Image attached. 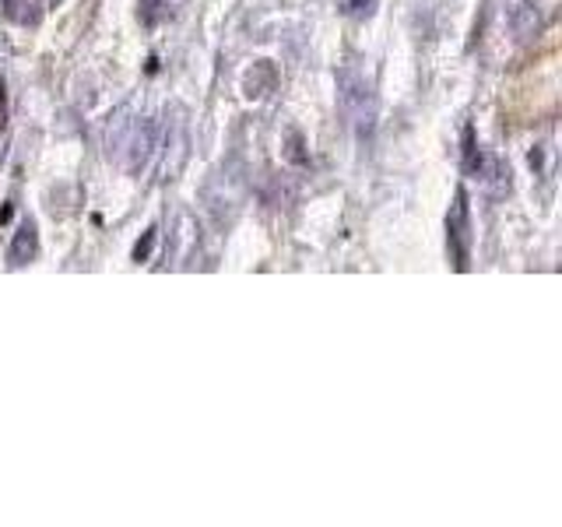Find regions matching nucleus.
<instances>
[{
  "label": "nucleus",
  "instance_id": "6",
  "mask_svg": "<svg viewBox=\"0 0 562 527\" xmlns=\"http://www.w3.org/2000/svg\"><path fill=\"white\" fill-rule=\"evenodd\" d=\"M151 250H155V228H148V233L137 239V246H134V260H148Z\"/></svg>",
  "mask_w": 562,
  "mask_h": 527
},
{
  "label": "nucleus",
  "instance_id": "1",
  "mask_svg": "<svg viewBox=\"0 0 562 527\" xmlns=\"http://www.w3.org/2000/svg\"><path fill=\"white\" fill-rule=\"evenodd\" d=\"M447 243H450V257L457 264V271H468L471 260V208H468V193L457 190L450 215H447Z\"/></svg>",
  "mask_w": 562,
  "mask_h": 527
},
{
  "label": "nucleus",
  "instance_id": "3",
  "mask_svg": "<svg viewBox=\"0 0 562 527\" xmlns=\"http://www.w3.org/2000/svg\"><path fill=\"white\" fill-rule=\"evenodd\" d=\"M0 4L14 25H40L43 18V0H0Z\"/></svg>",
  "mask_w": 562,
  "mask_h": 527
},
{
  "label": "nucleus",
  "instance_id": "8",
  "mask_svg": "<svg viewBox=\"0 0 562 527\" xmlns=\"http://www.w3.org/2000/svg\"><path fill=\"white\" fill-rule=\"evenodd\" d=\"M8 120V92H4V81H0V127H4Z\"/></svg>",
  "mask_w": 562,
  "mask_h": 527
},
{
  "label": "nucleus",
  "instance_id": "5",
  "mask_svg": "<svg viewBox=\"0 0 562 527\" xmlns=\"http://www.w3.org/2000/svg\"><path fill=\"white\" fill-rule=\"evenodd\" d=\"M464 169L471 172V176H485V166H488V158H485V152L474 145V131H468L464 134Z\"/></svg>",
  "mask_w": 562,
  "mask_h": 527
},
{
  "label": "nucleus",
  "instance_id": "2",
  "mask_svg": "<svg viewBox=\"0 0 562 527\" xmlns=\"http://www.w3.org/2000/svg\"><path fill=\"white\" fill-rule=\"evenodd\" d=\"M35 254H40V233H35V222H25L11 239L8 260H11V268H25Z\"/></svg>",
  "mask_w": 562,
  "mask_h": 527
},
{
  "label": "nucleus",
  "instance_id": "7",
  "mask_svg": "<svg viewBox=\"0 0 562 527\" xmlns=\"http://www.w3.org/2000/svg\"><path fill=\"white\" fill-rule=\"evenodd\" d=\"M373 8H376V0H341L345 14H369Z\"/></svg>",
  "mask_w": 562,
  "mask_h": 527
},
{
  "label": "nucleus",
  "instance_id": "4",
  "mask_svg": "<svg viewBox=\"0 0 562 527\" xmlns=\"http://www.w3.org/2000/svg\"><path fill=\"white\" fill-rule=\"evenodd\" d=\"M176 4L180 0H140V25H148V29H155L158 22H166V18L176 11Z\"/></svg>",
  "mask_w": 562,
  "mask_h": 527
}]
</instances>
